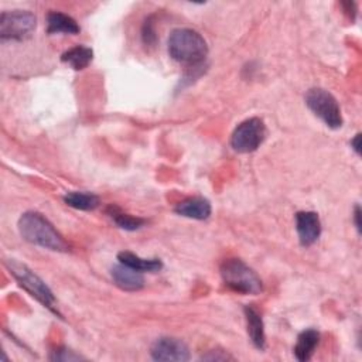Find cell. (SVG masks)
I'll list each match as a JSON object with an SVG mask.
<instances>
[{"instance_id":"obj_11","label":"cell","mask_w":362,"mask_h":362,"mask_svg":"<svg viewBox=\"0 0 362 362\" xmlns=\"http://www.w3.org/2000/svg\"><path fill=\"white\" fill-rule=\"evenodd\" d=\"M175 214L184 218L189 219H197V221H204L209 218L211 215V204L208 199L202 197H189L181 202L177 204L174 208Z\"/></svg>"},{"instance_id":"obj_19","label":"cell","mask_w":362,"mask_h":362,"mask_svg":"<svg viewBox=\"0 0 362 362\" xmlns=\"http://www.w3.org/2000/svg\"><path fill=\"white\" fill-rule=\"evenodd\" d=\"M141 40H143V44H144L146 47H154V44H156V41H157L153 16L147 17V18L144 20V23H143V27H141Z\"/></svg>"},{"instance_id":"obj_12","label":"cell","mask_w":362,"mask_h":362,"mask_svg":"<svg viewBox=\"0 0 362 362\" xmlns=\"http://www.w3.org/2000/svg\"><path fill=\"white\" fill-rule=\"evenodd\" d=\"M247 325V334L252 344L263 351L266 348V334H264V324L260 313L253 305H245L243 308Z\"/></svg>"},{"instance_id":"obj_4","label":"cell","mask_w":362,"mask_h":362,"mask_svg":"<svg viewBox=\"0 0 362 362\" xmlns=\"http://www.w3.org/2000/svg\"><path fill=\"white\" fill-rule=\"evenodd\" d=\"M6 267L8 269L10 274L16 279V281L37 301H40L44 307L51 310L52 313H58L55 308V297L51 288L45 284V281L37 276L28 266L24 263L17 262L16 259H7Z\"/></svg>"},{"instance_id":"obj_18","label":"cell","mask_w":362,"mask_h":362,"mask_svg":"<svg viewBox=\"0 0 362 362\" xmlns=\"http://www.w3.org/2000/svg\"><path fill=\"white\" fill-rule=\"evenodd\" d=\"M107 215L110 216V219L120 228L124 230H137L140 228H143L146 225V219L139 218V216H133L130 214L123 212L119 206L116 205H109L106 209Z\"/></svg>"},{"instance_id":"obj_10","label":"cell","mask_w":362,"mask_h":362,"mask_svg":"<svg viewBox=\"0 0 362 362\" xmlns=\"http://www.w3.org/2000/svg\"><path fill=\"white\" fill-rule=\"evenodd\" d=\"M110 277L113 283L124 291H137L144 287L143 273L122 263L115 264L110 269Z\"/></svg>"},{"instance_id":"obj_17","label":"cell","mask_w":362,"mask_h":362,"mask_svg":"<svg viewBox=\"0 0 362 362\" xmlns=\"http://www.w3.org/2000/svg\"><path fill=\"white\" fill-rule=\"evenodd\" d=\"M64 202L79 211H93L99 206L100 199L93 192L86 191H69L64 195Z\"/></svg>"},{"instance_id":"obj_13","label":"cell","mask_w":362,"mask_h":362,"mask_svg":"<svg viewBox=\"0 0 362 362\" xmlns=\"http://www.w3.org/2000/svg\"><path fill=\"white\" fill-rule=\"evenodd\" d=\"M320 344V332L314 328H308L304 329L298 334L297 337V342L293 348L294 356L296 359H298L300 362H305L308 361L313 354L315 352V348Z\"/></svg>"},{"instance_id":"obj_8","label":"cell","mask_w":362,"mask_h":362,"mask_svg":"<svg viewBox=\"0 0 362 362\" xmlns=\"http://www.w3.org/2000/svg\"><path fill=\"white\" fill-rule=\"evenodd\" d=\"M150 354L154 361L185 362L189 359V349L185 342L173 337H161L156 339Z\"/></svg>"},{"instance_id":"obj_1","label":"cell","mask_w":362,"mask_h":362,"mask_svg":"<svg viewBox=\"0 0 362 362\" xmlns=\"http://www.w3.org/2000/svg\"><path fill=\"white\" fill-rule=\"evenodd\" d=\"M18 232L24 240L35 246L55 252H66L69 249L64 236L40 212H24L18 219Z\"/></svg>"},{"instance_id":"obj_2","label":"cell","mask_w":362,"mask_h":362,"mask_svg":"<svg viewBox=\"0 0 362 362\" xmlns=\"http://www.w3.org/2000/svg\"><path fill=\"white\" fill-rule=\"evenodd\" d=\"M167 49L170 57L184 65H198L208 55L205 38L192 28H175L171 31Z\"/></svg>"},{"instance_id":"obj_23","label":"cell","mask_w":362,"mask_h":362,"mask_svg":"<svg viewBox=\"0 0 362 362\" xmlns=\"http://www.w3.org/2000/svg\"><path fill=\"white\" fill-rule=\"evenodd\" d=\"M351 147L354 148V151L359 156L361 154V134L356 133L355 137L351 140Z\"/></svg>"},{"instance_id":"obj_14","label":"cell","mask_w":362,"mask_h":362,"mask_svg":"<svg viewBox=\"0 0 362 362\" xmlns=\"http://www.w3.org/2000/svg\"><path fill=\"white\" fill-rule=\"evenodd\" d=\"M81 31L78 23L71 16L61 11H49L47 14L48 34H78Z\"/></svg>"},{"instance_id":"obj_5","label":"cell","mask_w":362,"mask_h":362,"mask_svg":"<svg viewBox=\"0 0 362 362\" xmlns=\"http://www.w3.org/2000/svg\"><path fill=\"white\" fill-rule=\"evenodd\" d=\"M307 107L329 129H339L344 123L337 99L322 88H311L305 93Z\"/></svg>"},{"instance_id":"obj_7","label":"cell","mask_w":362,"mask_h":362,"mask_svg":"<svg viewBox=\"0 0 362 362\" xmlns=\"http://www.w3.org/2000/svg\"><path fill=\"white\" fill-rule=\"evenodd\" d=\"M264 137V122L259 117H250L235 127L230 136V146L238 153H252L259 148Z\"/></svg>"},{"instance_id":"obj_21","label":"cell","mask_w":362,"mask_h":362,"mask_svg":"<svg viewBox=\"0 0 362 362\" xmlns=\"http://www.w3.org/2000/svg\"><path fill=\"white\" fill-rule=\"evenodd\" d=\"M201 361H232L233 356L225 351H208L205 355L199 358Z\"/></svg>"},{"instance_id":"obj_24","label":"cell","mask_w":362,"mask_h":362,"mask_svg":"<svg viewBox=\"0 0 362 362\" xmlns=\"http://www.w3.org/2000/svg\"><path fill=\"white\" fill-rule=\"evenodd\" d=\"M342 6H344V7H346V8H345V13H346V14H349V17H351V18H355V14H356L355 3L348 1V3H342Z\"/></svg>"},{"instance_id":"obj_6","label":"cell","mask_w":362,"mask_h":362,"mask_svg":"<svg viewBox=\"0 0 362 362\" xmlns=\"http://www.w3.org/2000/svg\"><path fill=\"white\" fill-rule=\"evenodd\" d=\"M37 18L28 10L3 11L0 16V38L21 41L35 30Z\"/></svg>"},{"instance_id":"obj_22","label":"cell","mask_w":362,"mask_h":362,"mask_svg":"<svg viewBox=\"0 0 362 362\" xmlns=\"http://www.w3.org/2000/svg\"><path fill=\"white\" fill-rule=\"evenodd\" d=\"M361 208L359 205H355L354 208V223H355V228L358 230V233H361Z\"/></svg>"},{"instance_id":"obj_3","label":"cell","mask_w":362,"mask_h":362,"mask_svg":"<svg viewBox=\"0 0 362 362\" xmlns=\"http://www.w3.org/2000/svg\"><path fill=\"white\" fill-rule=\"evenodd\" d=\"M221 276L228 288L240 294H259L263 284L257 273L240 259H226L221 264Z\"/></svg>"},{"instance_id":"obj_20","label":"cell","mask_w":362,"mask_h":362,"mask_svg":"<svg viewBox=\"0 0 362 362\" xmlns=\"http://www.w3.org/2000/svg\"><path fill=\"white\" fill-rule=\"evenodd\" d=\"M49 359L51 361H59V362H72V361H81V359H85V358L81 356L79 354H76L75 351H71L69 348L61 346V348H57V349L51 351Z\"/></svg>"},{"instance_id":"obj_15","label":"cell","mask_w":362,"mask_h":362,"mask_svg":"<svg viewBox=\"0 0 362 362\" xmlns=\"http://www.w3.org/2000/svg\"><path fill=\"white\" fill-rule=\"evenodd\" d=\"M117 260L140 273H157L163 269V262L160 259H144L132 252L123 250L117 255Z\"/></svg>"},{"instance_id":"obj_16","label":"cell","mask_w":362,"mask_h":362,"mask_svg":"<svg viewBox=\"0 0 362 362\" xmlns=\"http://www.w3.org/2000/svg\"><path fill=\"white\" fill-rule=\"evenodd\" d=\"M93 59V51L85 45H75L61 55V61L75 71L85 69Z\"/></svg>"},{"instance_id":"obj_9","label":"cell","mask_w":362,"mask_h":362,"mask_svg":"<svg viewBox=\"0 0 362 362\" xmlns=\"http://www.w3.org/2000/svg\"><path fill=\"white\" fill-rule=\"evenodd\" d=\"M296 230L301 246L314 245L321 235V221L317 212L300 211L296 214Z\"/></svg>"}]
</instances>
